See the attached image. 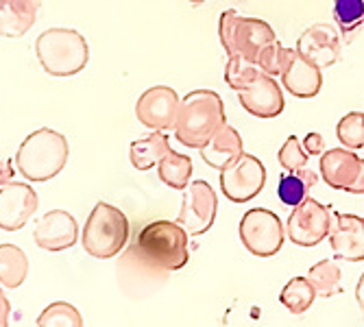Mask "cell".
<instances>
[{
  "label": "cell",
  "mask_w": 364,
  "mask_h": 327,
  "mask_svg": "<svg viewBox=\"0 0 364 327\" xmlns=\"http://www.w3.org/2000/svg\"><path fill=\"white\" fill-rule=\"evenodd\" d=\"M332 229H329V247L336 259L362 262L364 259V218L355 214L332 212Z\"/></svg>",
  "instance_id": "cell-15"
},
{
  "label": "cell",
  "mask_w": 364,
  "mask_h": 327,
  "mask_svg": "<svg viewBox=\"0 0 364 327\" xmlns=\"http://www.w3.org/2000/svg\"><path fill=\"white\" fill-rule=\"evenodd\" d=\"M257 75H259L257 63L242 55H231L225 65V83L236 92L249 87Z\"/></svg>",
  "instance_id": "cell-27"
},
{
  "label": "cell",
  "mask_w": 364,
  "mask_h": 327,
  "mask_svg": "<svg viewBox=\"0 0 364 327\" xmlns=\"http://www.w3.org/2000/svg\"><path fill=\"white\" fill-rule=\"evenodd\" d=\"M318 181V175L310 168H296V171H286L282 177H279V183H277V196L279 201L288 208H294L299 205L308 192L316 186Z\"/></svg>",
  "instance_id": "cell-22"
},
{
  "label": "cell",
  "mask_w": 364,
  "mask_h": 327,
  "mask_svg": "<svg viewBox=\"0 0 364 327\" xmlns=\"http://www.w3.org/2000/svg\"><path fill=\"white\" fill-rule=\"evenodd\" d=\"M216 212H218V196L214 188L203 179H196L183 188L181 210L175 220L190 236H203L212 229L216 220Z\"/></svg>",
  "instance_id": "cell-8"
},
{
  "label": "cell",
  "mask_w": 364,
  "mask_h": 327,
  "mask_svg": "<svg viewBox=\"0 0 364 327\" xmlns=\"http://www.w3.org/2000/svg\"><path fill=\"white\" fill-rule=\"evenodd\" d=\"M68 157H70L68 138L61 136L55 129L42 127L22 140L14 161L18 173L24 179L33 183H44L57 177L65 168Z\"/></svg>",
  "instance_id": "cell-1"
},
{
  "label": "cell",
  "mask_w": 364,
  "mask_h": 327,
  "mask_svg": "<svg viewBox=\"0 0 364 327\" xmlns=\"http://www.w3.org/2000/svg\"><path fill=\"white\" fill-rule=\"evenodd\" d=\"M42 0H0V36L22 38L38 22Z\"/></svg>",
  "instance_id": "cell-20"
},
{
  "label": "cell",
  "mask_w": 364,
  "mask_h": 327,
  "mask_svg": "<svg viewBox=\"0 0 364 327\" xmlns=\"http://www.w3.org/2000/svg\"><path fill=\"white\" fill-rule=\"evenodd\" d=\"M225 120L223 98L212 90H194L181 98L175 138L188 149H201Z\"/></svg>",
  "instance_id": "cell-2"
},
{
  "label": "cell",
  "mask_w": 364,
  "mask_h": 327,
  "mask_svg": "<svg viewBox=\"0 0 364 327\" xmlns=\"http://www.w3.org/2000/svg\"><path fill=\"white\" fill-rule=\"evenodd\" d=\"M38 61L50 77H75L90 61V44L75 28H48L36 40Z\"/></svg>",
  "instance_id": "cell-4"
},
{
  "label": "cell",
  "mask_w": 364,
  "mask_h": 327,
  "mask_svg": "<svg viewBox=\"0 0 364 327\" xmlns=\"http://www.w3.org/2000/svg\"><path fill=\"white\" fill-rule=\"evenodd\" d=\"M301 144L308 151V155H323V151H325V138L321 134H316V131H310Z\"/></svg>",
  "instance_id": "cell-34"
},
{
  "label": "cell",
  "mask_w": 364,
  "mask_h": 327,
  "mask_svg": "<svg viewBox=\"0 0 364 327\" xmlns=\"http://www.w3.org/2000/svg\"><path fill=\"white\" fill-rule=\"evenodd\" d=\"M14 159H7V157H0V186H5L9 181H14V175H16V168H14Z\"/></svg>",
  "instance_id": "cell-35"
},
{
  "label": "cell",
  "mask_w": 364,
  "mask_h": 327,
  "mask_svg": "<svg viewBox=\"0 0 364 327\" xmlns=\"http://www.w3.org/2000/svg\"><path fill=\"white\" fill-rule=\"evenodd\" d=\"M38 325L40 327H70V325L81 327L83 318L75 306L65 301H55L48 308H44V312L38 318Z\"/></svg>",
  "instance_id": "cell-30"
},
{
  "label": "cell",
  "mask_w": 364,
  "mask_h": 327,
  "mask_svg": "<svg viewBox=\"0 0 364 327\" xmlns=\"http://www.w3.org/2000/svg\"><path fill=\"white\" fill-rule=\"evenodd\" d=\"M240 240L255 257H273L282 251L286 240V227L271 210L253 208L240 218Z\"/></svg>",
  "instance_id": "cell-6"
},
{
  "label": "cell",
  "mask_w": 364,
  "mask_h": 327,
  "mask_svg": "<svg viewBox=\"0 0 364 327\" xmlns=\"http://www.w3.org/2000/svg\"><path fill=\"white\" fill-rule=\"evenodd\" d=\"M296 50L323 70L341 59L343 42H341L338 31L332 24L316 22L301 33L299 42H296Z\"/></svg>",
  "instance_id": "cell-14"
},
{
  "label": "cell",
  "mask_w": 364,
  "mask_h": 327,
  "mask_svg": "<svg viewBox=\"0 0 364 327\" xmlns=\"http://www.w3.org/2000/svg\"><path fill=\"white\" fill-rule=\"evenodd\" d=\"M190 234L177 220H153L140 229L136 238L138 255L164 271H179L188 264Z\"/></svg>",
  "instance_id": "cell-3"
},
{
  "label": "cell",
  "mask_w": 364,
  "mask_h": 327,
  "mask_svg": "<svg viewBox=\"0 0 364 327\" xmlns=\"http://www.w3.org/2000/svg\"><path fill=\"white\" fill-rule=\"evenodd\" d=\"M179 105L181 98L171 85H153L140 94L136 103V118L153 131H168L175 129Z\"/></svg>",
  "instance_id": "cell-10"
},
{
  "label": "cell",
  "mask_w": 364,
  "mask_h": 327,
  "mask_svg": "<svg viewBox=\"0 0 364 327\" xmlns=\"http://www.w3.org/2000/svg\"><path fill=\"white\" fill-rule=\"evenodd\" d=\"M332 210L312 199V196H306L290 212L286 220V234L296 247H316L327 238L329 229H332Z\"/></svg>",
  "instance_id": "cell-7"
},
{
  "label": "cell",
  "mask_w": 364,
  "mask_h": 327,
  "mask_svg": "<svg viewBox=\"0 0 364 327\" xmlns=\"http://www.w3.org/2000/svg\"><path fill=\"white\" fill-rule=\"evenodd\" d=\"M168 151H171L168 136H164L161 131L151 129L149 136L131 142V146H129L131 166H134L136 171H140V173H146V171L155 168Z\"/></svg>",
  "instance_id": "cell-21"
},
{
  "label": "cell",
  "mask_w": 364,
  "mask_h": 327,
  "mask_svg": "<svg viewBox=\"0 0 364 327\" xmlns=\"http://www.w3.org/2000/svg\"><path fill=\"white\" fill-rule=\"evenodd\" d=\"M129 242V220L120 208L98 201L81 232V247L94 259H112Z\"/></svg>",
  "instance_id": "cell-5"
},
{
  "label": "cell",
  "mask_w": 364,
  "mask_h": 327,
  "mask_svg": "<svg viewBox=\"0 0 364 327\" xmlns=\"http://www.w3.org/2000/svg\"><path fill=\"white\" fill-rule=\"evenodd\" d=\"M360 157L351 149H329L321 155V177L332 190L347 192L360 171Z\"/></svg>",
  "instance_id": "cell-17"
},
{
  "label": "cell",
  "mask_w": 364,
  "mask_h": 327,
  "mask_svg": "<svg viewBox=\"0 0 364 327\" xmlns=\"http://www.w3.org/2000/svg\"><path fill=\"white\" fill-rule=\"evenodd\" d=\"M355 301H358V308L364 316V273L360 275V279L355 284Z\"/></svg>",
  "instance_id": "cell-38"
},
{
  "label": "cell",
  "mask_w": 364,
  "mask_h": 327,
  "mask_svg": "<svg viewBox=\"0 0 364 327\" xmlns=\"http://www.w3.org/2000/svg\"><path fill=\"white\" fill-rule=\"evenodd\" d=\"M310 155L304 149L301 140L296 136L286 138V142L282 144V149L277 151V161L284 171H296V168H304L308 164Z\"/></svg>",
  "instance_id": "cell-32"
},
{
  "label": "cell",
  "mask_w": 364,
  "mask_h": 327,
  "mask_svg": "<svg viewBox=\"0 0 364 327\" xmlns=\"http://www.w3.org/2000/svg\"><path fill=\"white\" fill-rule=\"evenodd\" d=\"M308 279L316 290V297L332 299V297H336V294H341L343 271L338 267L336 257L334 259H321V262H316V264H312L308 271Z\"/></svg>",
  "instance_id": "cell-24"
},
{
  "label": "cell",
  "mask_w": 364,
  "mask_h": 327,
  "mask_svg": "<svg viewBox=\"0 0 364 327\" xmlns=\"http://www.w3.org/2000/svg\"><path fill=\"white\" fill-rule=\"evenodd\" d=\"M198 151H201V157L210 168L223 171L229 166L231 161H236L245 153V144H242V138H240L238 131L225 122L208 140V144H203Z\"/></svg>",
  "instance_id": "cell-19"
},
{
  "label": "cell",
  "mask_w": 364,
  "mask_h": 327,
  "mask_svg": "<svg viewBox=\"0 0 364 327\" xmlns=\"http://www.w3.org/2000/svg\"><path fill=\"white\" fill-rule=\"evenodd\" d=\"M264 186H267V168L251 153H242L220 171V190L231 203H249Z\"/></svg>",
  "instance_id": "cell-9"
},
{
  "label": "cell",
  "mask_w": 364,
  "mask_h": 327,
  "mask_svg": "<svg viewBox=\"0 0 364 327\" xmlns=\"http://www.w3.org/2000/svg\"><path fill=\"white\" fill-rule=\"evenodd\" d=\"M336 136L345 149L358 151L364 149V114L349 112L336 124Z\"/></svg>",
  "instance_id": "cell-29"
},
{
  "label": "cell",
  "mask_w": 364,
  "mask_h": 327,
  "mask_svg": "<svg viewBox=\"0 0 364 327\" xmlns=\"http://www.w3.org/2000/svg\"><path fill=\"white\" fill-rule=\"evenodd\" d=\"M33 240L44 251H65L79 240V223L65 210H50L33 229Z\"/></svg>",
  "instance_id": "cell-13"
},
{
  "label": "cell",
  "mask_w": 364,
  "mask_h": 327,
  "mask_svg": "<svg viewBox=\"0 0 364 327\" xmlns=\"http://www.w3.org/2000/svg\"><path fill=\"white\" fill-rule=\"evenodd\" d=\"M277 36L269 22L259 18L238 16L236 28H234V44H231V55H242L247 59H257L259 50L273 42ZM229 55V57H231Z\"/></svg>",
  "instance_id": "cell-18"
},
{
  "label": "cell",
  "mask_w": 364,
  "mask_h": 327,
  "mask_svg": "<svg viewBox=\"0 0 364 327\" xmlns=\"http://www.w3.org/2000/svg\"><path fill=\"white\" fill-rule=\"evenodd\" d=\"M157 177L173 190H183L192 177V159L190 155H181L177 151H168L157 164Z\"/></svg>",
  "instance_id": "cell-25"
},
{
  "label": "cell",
  "mask_w": 364,
  "mask_h": 327,
  "mask_svg": "<svg viewBox=\"0 0 364 327\" xmlns=\"http://www.w3.org/2000/svg\"><path fill=\"white\" fill-rule=\"evenodd\" d=\"M9 312H11V304L7 299V294L3 290V286H0V327L9 325Z\"/></svg>",
  "instance_id": "cell-36"
},
{
  "label": "cell",
  "mask_w": 364,
  "mask_h": 327,
  "mask_svg": "<svg viewBox=\"0 0 364 327\" xmlns=\"http://www.w3.org/2000/svg\"><path fill=\"white\" fill-rule=\"evenodd\" d=\"M286 55H288V48L275 38L273 42H269L264 46L255 59L257 68L264 73V75H271V77H282L284 73V65H286Z\"/></svg>",
  "instance_id": "cell-31"
},
{
  "label": "cell",
  "mask_w": 364,
  "mask_h": 327,
  "mask_svg": "<svg viewBox=\"0 0 364 327\" xmlns=\"http://www.w3.org/2000/svg\"><path fill=\"white\" fill-rule=\"evenodd\" d=\"M347 192L349 194H364V159L360 161V171L355 175V181L351 183V188Z\"/></svg>",
  "instance_id": "cell-37"
},
{
  "label": "cell",
  "mask_w": 364,
  "mask_h": 327,
  "mask_svg": "<svg viewBox=\"0 0 364 327\" xmlns=\"http://www.w3.org/2000/svg\"><path fill=\"white\" fill-rule=\"evenodd\" d=\"M334 20L345 40H349L351 33L364 22V0H334Z\"/></svg>",
  "instance_id": "cell-28"
},
{
  "label": "cell",
  "mask_w": 364,
  "mask_h": 327,
  "mask_svg": "<svg viewBox=\"0 0 364 327\" xmlns=\"http://www.w3.org/2000/svg\"><path fill=\"white\" fill-rule=\"evenodd\" d=\"M28 275V257L16 245H0V286L3 288H18L24 284Z\"/></svg>",
  "instance_id": "cell-23"
},
{
  "label": "cell",
  "mask_w": 364,
  "mask_h": 327,
  "mask_svg": "<svg viewBox=\"0 0 364 327\" xmlns=\"http://www.w3.org/2000/svg\"><path fill=\"white\" fill-rule=\"evenodd\" d=\"M238 16L240 14L236 9H225L218 20V40L227 55H231V44H234V28H236Z\"/></svg>",
  "instance_id": "cell-33"
},
{
  "label": "cell",
  "mask_w": 364,
  "mask_h": 327,
  "mask_svg": "<svg viewBox=\"0 0 364 327\" xmlns=\"http://www.w3.org/2000/svg\"><path fill=\"white\" fill-rule=\"evenodd\" d=\"M201 3H205V0H190V5H201Z\"/></svg>",
  "instance_id": "cell-39"
},
{
  "label": "cell",
  "mask_w": 364,
  "mask_h": 327,
  "mask_svg": "<svg viewBox=\"0 0 364 327\" xmlns=\"http://www.w3.org/2000/svg\"><path fill=\"white\" fill-rule=\"evenodd\" d=\"M282 87L296 98H312L323 87L321 68L308 61L296 48H288L286 65L282 73Z\"/></svg>",
  "instance_id": "cell-16"
},
{
  "label": "cell",
  "mask_w": 364,
  "mask_h": 327,
  "mask_svg": "<svg viewBox=\"0 0 364 327\" xmlns=\"http://www.w3.org/2000/svg\"><path fill=\"white\" fill-rule=\"evenodd\" d=\"M238 103L242 105L245 112H249L251 116H255L259 120L277 118L286 105L284 90L277 83V79L271 75H264L262 70L249 87L238 92Z\"/></svg>",
  "instance_id": "cell-12"
},
{
  "label": "cell",
  "mask_w": 364,
  "mask_h": 327,
  "mask_svg": "<svg viewBox=\"0 0 364 327\" xmlns=\"http://www.w3.org/2000/svg\"><path fill=\"white\" fill-rule=\"evenodd\" d=\"M314 299H316V290L308 277H292L279 292V304L292 314L308 312Z\"/></svg>",
  "instance_id": "cell-26"
},
{
  "label": "cell",
  "mask_w": 364,
  "mask_h": 327,
  "mask_svg": "<svg viewBox=\"0 0 364 327\" xmlns=\"http://www.w3.org/2000/svg\"><path fill=\"white\" fill-rule=\"evenodd\" d=\"M40 196L28 183L9 181L0 186V229L18 232L38 212Z\"/></svg>",
  "instance_id": "cell-11"
}]
</instances>
